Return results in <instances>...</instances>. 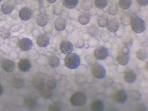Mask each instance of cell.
Instances as JSON below:
<instances>
[{"label":"cell","instance_id":"6da1fadb","mask_svg":"<svg viewBox=\"0 0 148 111\" xmlns=\"http://www.w3.org/2000/svg\"><path fill=\"white\" fill-rule=\"evenodd\" d=\"M130 23L132 29L135 33L140 34L145 30V22L138 16L134 15L132 16Z\"/></svg>","mask_w":148,"mask_h":111},{"label":"cell","instance_id":"7a4b0ae2","mask_svg":"<svg viewBox=\"0 0 148 111\" xmlns=\"http://www.w3.org/2000/svg\"><path fill=\"white\" fill-rule=\"evenodd\" d=\"M80 59L77 54L71 53L67 55L64 59L66 66L71 69H76L80 64Z\"/></svg>","mask_w":148,"mask_h":111},{"label":"cell","instance_id":"3957f363","mask_svg":"<svg viewBox=\"0 0 148 111\" xmlns=\"http://www.w3.org/2000/svg\"><path fill=\"white\" fill-rule=\"evenodd\" d=\"M71 101L74 106H83L86 103V95L82 92H77L72 95Z\"/></svg>","mask_w":148,"mask_h":111},{"label":"cell","instance_id":"277c9868","mask_svg":"<svg viewBox=\"0 0 148 111\" xmlns=\"http://www.w3.org/2000/svg\"><path fill=\"white\" fill-rule=\"evenodd\" d=\"M91 71L93 76L97 79H103L106 75L105 69L99 63L93 64L91 67Z\"/></svg>","mask_w":148,"mask_h":111},{"label":"cell","instance_id":"5b68a950","mask_svg":"<svg viewBox=\"0 0 148 111\" xmlns=\"http://www.w3.org/2000/svg\"><path fill=\"white\" fill-rule=\"evenodd\" d=\"M109 55V51L106 48L99 47L94 51V56L96 59L100 60H105Z\"/></svg>","mask_w":148,"mask_h":111},{"label":"cell","instance_id":"8992f818","mask_svg":"<svg viewBox=\"0 0 148 111\" xmlns=\"http://www.w3.org/2000/svg\"><path fill=\"white\" fill-rule=\"evenodd\" d=\"M14 2L12 0H10L8 1L5 2L2 4L1 7V10L5 14H10L14 9Z\"/></svg>","mask_w":148,"mask_h":111},{"label":"cell","instance_id":"52a82bcc","mask_svg":"<svg viewBox=\"0 0 148 111\" xmlns=\"http://www.w3.org/2000/svg\"><path fill=\"white\" fill-rule=\"evenodd\" d=\"M60 49L63 53L66 55L69 54L73 51V45L69 41H63L60 43Z\"/></svg>","mask_w":148,"mask_h":111},{"label":"cell","instance_id":"ba28073f","mask_svg":"<svg viewBox=\"0 0 148 111\" xmlns=\"http://www.w3.org/2000/svg\"><path fill=\"white\" fill-rule=\"evenodd\" d=\"M19 47L23 51L30 50L33 47V42L31 39L28 38H23L19 41Z\"/></svg>","mask_w":148,"mask_h":111},{"label":"cell","instance_id":"9c48e42d","mask_svg":"<svg viewBox=\"0 0 148 111\" xmlns=\"http://www.w3.org/2000/svg\"><path fill=\"white\" fill-rule=\"evenodd\" d=\"M32 14V9L27 7H25L21 8L20 10L19 16L22 21H27L31 19Z\"/></svg>","mask_w":148,"mask_h":111},{"label":"cell","instance_id":"30bf717a","mask_svg":"<svg viewBox=\"0 0 148 111\" xmlns=\"http://www.w3.org/2000/svg\"><path fill=\"white\" fill-rule=\"evenodd\" d=\"M50 42V37L46 34H42L39 36L37 39V43L38 46L40 47H47Z\"/></svg>","mask_w":148,"mask_h":111},{"label":"cell","instance_id":"8fae6325","mask_svg":"<svg viewBox=\"0 0 148 111\" xmlns=\"http://www.w3.org/2000/svg\"><path fill=\"white\" fill-rule=\"evenodd\" d=\"M1 66L5 71L7 72H12L14 70L15 63L12 60L4 59L1 62Z\"/></svg>","mask_w":148,"mask_h":111},{"label":"cell","instance_id":"7c38bea8","mask_svg":"<svg viewBox=\"0 0 148 111\" xmlns=\"http://www.w3.org/2000/svg\"><path fill=\"white\" fill-rule=\"evenodd\" d=\"M31 67L32 63L30 61L27 59H21L18 64L19 69L21 72H27L30 70Z\"/></svg>","mask_w":148,"mask_h":111},{"label":"cell","instance_id":"4fadbf2b","mask_svg":"<svg viewBox=\"0 0 148 111\" xmlns=\"http://www.w3.org/2000/svg\"><path fill=\"white\" fill-rule=\"evenodd\" d=\"M113 98L117 102L124 103L127 99V96L124 91L122 90H117L113 94Z\"/></svg>","mask_w":148,"mask_h":111},{"label":"cell","instance_id":"5bb4252c","mask_svg":"<svg viewBox=\"0 0 148 111\" xmlns=\"http://www.w3.org/2000/svg\"><path fill=\"white\" fill-rule=\"evenodd\" d=\"M33 85L34 88L37 90H42L45 88V79L42 77H37L34 79L33 81Z\"/></svg>","mask_w":148,"mask_h":111},{"label":"cell","instance_id":"9a60e30c","mask_svg":"<svg viewBox=\"0 0 148 111\" xmlns=\"http://www.w3.org/2000/svg\"><path fill=\"white\" fill-rule=\"evenodd\" d=\"M107 29L112 33H115L119 29V22L116 20H111L108 21L107 26Z\"/></svg>","mask_w":148,"mask_h":111},{"label":"cell","instance_id":"2e32d148","mask_svg":"<svg viewBox=\"0 0 148 111\" xmlns=\"http://www.w3.org/2000/svg\"><path fill=\"white\" fill-rule=\"evenodd\" d=\"M92 111H103L104 106L103 101L100 100H95L91 104Z\"/></svg>","mask_w":148,"mask_h":111},{"label":"cell","instance_id":"e0dca14e","mask_svg":"<svg viewBox=\"0 0 148 111\" xmlns=\"http://www.w3.org/2000/svg\"><path fill=\"white\" fill-rule=\"evenodd\" d=\"M66 26V22L64 18L61 17L57 18L55 21V28L58 31L64 30Z\"/></svg>","mask_w":148,"mask_h":111},{"label":"cell","instance_id":"ac0fdd59","mask_svg":"<svg viewBox=\"0 0 148 111\" xmlns=\"http://www.w3.org/2000/svg\"><path fill=\"white\" fill-rule=\"evenodd\" d=\"M136 79V74L131 70H128L125 73L124 79L126 82L131 83L135 82Z\"/></svg>","mask_w":148,"mask_h":111},{"label":"cell","instance_id":"d6986e66","mask_svg":"<svg viewBox=\"0 0 148 111\" xmlns=\"http://www.w3.org/2000/svg\"><path fill=\"white\" fill-rule=\"evenodd\" d=\"M91 16L88 12H84L78 17V21L82 25H86L90 22Z\"/></svg>","mask_w":148,"mask_h":111},{"label":"cell","instance_id":"ffe728a7","mask_svg":"<svg viewBox=\"0 0 148 111\" xmlns=\"http://www.w3.org/2000/svg\"><path fill=\"white\" fill-rule=\"evenodd\" d=\"M24 104L26 108L28 109H32L36 106L37 101L33 98L27 97L24 100Z\"/></svg>","mask_w":148,"mask_h":111},{"label":"cell","instance_id":"44dd1931","mask_svg":"<svg viewBox=\"0 0 148 111\" xmlns=\"http://www.w3.org/2000/svg\"><path fill=\"white\" fill-rule=\"evenodd\" d=\"M36 22L37 24L40 27H45L48 23V19L46 16L41 14L37 16Z\"/></svg>","mask_w":148,"mask_h":111},{"label":"cell","instance_id":"7402d4cb","mask_svg":"<svg viewBox=\"0 0 148 111\" xmlns=\"http://www.w3.org/2000/svg\"><path fill=\"white\" fill-rule=\"evenodd\" d=\"M130 58L128 55L123 54L121 53L117 57V61L119 64L122 66H124L128 64Z\"/></svg>","mask_w":148,"mask_h":111},{"label":"cell","instance_id":"603a6c76","mask_svg":"<svg viewBox=\"0 0 148 111\" xmlns=\"http://www.w3.org/2000/svg\"><path fill=\"white\" fill-rule=\"evenodd\" d=\"M63 106L60 101L53 102L48 107V111H62Z\"/></svg>","mask_w":148,"mask_h":111},{"label":"cell","instance_id":"cb8c5ba5","mask_svg":"<svg viewBox=\"0 0 148 111\" xmlns=\"http://www.w3.org/2000/svg\"><path fill=\"white\" fill-rule=\"evenodd\" d=\"M78 0H63V4L68 9L74 8L77 5Z\"/></svg>","mask_w":148,"mask_h":111},{"label":"cell","instance_id":"d4e9b609","mask_svg":"<svg viewBox=\"0 0 148 111\" xmlns=\"http://www.w3.org/2000/svg\"><path fill=\"white\" fill-rule=\"evenodd\" d=\"M49 64L52 67H58L60 64V59L56 56H51L49 58Z\"/></svg>","mask_w":148,"mask_h":111},{"label":"cell","instance_id":"484cf974","mask_svg":"<svg viewBox=\"0 0 148 111\" xmlns=\"http://www.w3.org/2000/svg\"><path fill=\"white\" fill-rule=\"evenodd\" d=\"M40 97L45 99H50L53 95V92L51 90L48 88L42 89L40 93Z\"/></svg>","mask_w":148,"mask_h":111},{"label":"cell","instance_id":"4316f807","mask_svg":"<svg viewBox=\"0 0 148 111\" xmlns=\"http://www.w3.org/2000/svg\"><path fill=\"white\" fill-rule=\"evenodd\" d=\"M0 35L5 39L9 38L11 35V29L5 26L1 27L0 28Z\"/></svg>","mask_w":148,"mask_h":111},{"label":"cell","instance_id":"83f0119b","mask_svg":"<svg viewBox=\"0 0 148 111\" xmlns=\"http://www.w3.org/2000/svg\"><path fill=\"white\" fill-rule=\"evenodd\" d=\"M132 2V0H119V4L122 9L127 10L130 8Z\"/></svg>","mask_w":148,"mask_h":111},{"label":"cell","instance_id":"f1b7e54d","mask_svg":"<svg viewBox=\"0 0 148 111\" xmlns=\"http://www.w3.org/2000/svg\"><path fill=\"white\" fill-rule=\"evenodd\" d=\"M24 80L21 78H15L13 80L12 85L16 88H20L24 86Z\"/></svg>","mask_w":148,"mask_h":111},{"label":"cell","instance_id":"f546056e","mask_svg":"<svg viewBox=\"0 0 148 111\" xmlns=\"http://www.w3.org/2000/svg\"><path fill=\"white\" fill-rule=\"evenodd\" d=\"M87 33L91 36H95L97 35L99 29L97 26L92 25L90 26L87 29Z\"/></svg>","mask_w":148,"mask_h":111},{"label":"cell","instance_id":"4dcf8cb0","mask_svg":"<svg viewBox=\"0 0 148 111\" xmlns=\"http://www.w3.org/2000/svg\"><path fill=\"white\" fill-rule=\"evenodd\" d=\"M137 57L140 60H144L147 57L148 53L145 49H140L137 53Z\"/></svg>","mask_w":148,"mask_h":111},{"label":"cell","instance_id":"1f68e13d","mask_svg":"<svg viewBox=\"0 0 148 111\" xmlns=\"http://www.w3.org/2000/svg\"><path fill=\"white\" fill-rule=\"evenodd\" d=\"M108 0H95V6L99 9H103L108 4Z\"/></svg>","mask_w":148,"mask_h":111},{"label":"cell","instance_id":"d6a6232c","mask_svg":"<svg viewBox=\"0 0 148 111\" xmlns=\"http://www.w3.org/2000/svg\"><path fill=\"white\" fill-rule=\"evenodd\" d=\"M47 88L51 90H53L56 88L57 86V82L56 80L53 78H51L47 80Z\"/></svg>","mask_w":148,"mask_h":111},{"label":"cell","instance_id":"836d02e7","mask_svg":"<svg viewBox=\"0 0 148 111\" xmlns=\"http://www.w3.org/2000/svg\"><path fill=\"white\" fill-rule=\"evenodd\" d=\"M141 95L140 92L137 90H132L130 94V97L133 101H138L140 99Z\"/></svg>","mask_w":148,"mask_h":111},{"label":"cell","instance_id":"e575fe53","mask_svg":"<svg viewBox=\"0 0 148 111\" xmlns=\"http://www.w3.org/2000/svg\"><path fill=\"white\" fill-rule=\"evenodd\" d=\"M133 41V40L131 37L129 36H127L123 38L122 42L125 47H129L132 45Z\"/></svg>","mask_w":148,"mask_h":111},{"label":"cell","instance_id":"d590c367","mask_svg":"<svg viewBox=\"0 0 148 111\" xmlns=\"http://www.w3.org/2000/svg\"><path fill=\"white\" fill-rule=\"evenodd\" d=\"M108 20L105 17H100L98 20L99 26L101 27H104L107 26Z\"/></svg>","mask_w":148,"mask_h":111},{"label":"cell","instance_id":"8d00e7d4","mask_svg":"<svg viewBox=\"0 0 148 111\" xmlns=\"http://www.w3.org/2000/svg\"><path fill=\"white\" fill-rule=\"evenodd\" d=\"M135 111H147L146 106L143 103H139L135 107Z\"/></svg>","mask_w":148,"mask_h":111},{"label":"cell","instance_id":"74e56055","mask_svg":"<svg viewBox=\"0 0 148 111\" xmlns=\"http://www.w3.org/2000/svg\"><path fill=\"white\" fill-rule=\"evenodd\" d=\"M62 7L59 5H56L53 8V14L56 15L61 14L62 12Z\"/></svg>","mask_w":148,"mask_h":111},{"label":"cell","instance_id":"f35d334b","mask_svg":"<svg viewBox=\"0 0 148 111\" xmlns=\"http://www.w3.org/2000/svg\"><path fill=\"white\" fill-rule=\"evenodd\" d=\"M118 12V8L116 5H113L110 7V10H109V13L110 14L116 15L117 14Z\"/></svg>","mask_w":148,"mask_h":111},{"label":"cell","instance_id":"ab89813d","mask_svg":"<svg viewBox=\"0 0 148 111\" xmlns=\"http://www.w3.org/2000/svg\"><path fill=\"white\" fill-rule=\"evenodd\" d=\"M20 27L18 24H14L11 27L10 29L13 32H17L19 31Z\"/></svg>","mask_w":148,"mask_h":111},{"label":"cell","instance_id":"60d3db41","mask_svg":"<svg viewBox=\"0 0 148 111\" xmlns=\"http://www.w3.org/2000/svg\"><path fill=\"white\" fill-rule=\"evenodd\" d=\"M137 2L141 6H146L148 4V0H136Z\"/></svg>","mask_w":148,"mask_h":111},{"label":"cell","instance_id":"b9f144b4","mask_svg":"<svg viewBox=\"0 0 148 111\" xmlns=\"http://www.w3.org/2000/svg\"><path fill=\"white\" fill-rule=\"evenodd\" d=\"M130 52V49L128 47H124L122 49V53L123 54L128 55Z\"/></svg>","mask_w":148,"mask_h":111},{"label":"cell","instance_id":"7bdbcfd3","mask_svg":"<svg viewBox=\"0 0 148 111\" xmlns=\"http://www.w3.org/2000/svg\"><path fill=\"white\" fill-rule=\"evenodd\" d=\"M106 111H118L117 109L114 107H110L106 109Z\"/></svg>","mask_w":148,"mask_h":111},{"label":"cell","instance_id":"ee69618b","mask_svg":"<svg viewBox=\"0 0 148 111\" xmlns=\"http://www.w3.org/2000/svg\"><path fill=\"white\" fill-rule=\"evenodd\" d=\"M57 0H47V2L49 3H55Z\"/></svg>","mask_w":148,"mask_h":111},{"label":"cell","instance_id":"f6af8a7d","mask_svg":"<svg viewBox=\"0 0 148 111\" xmlns=\"http://www.w3.org/2000/svg\"><path fill=\"white\" fill-rule=\"evenodd\" d=\"M2 92H3V88L1 85L0 84V96L1 95Z\"/></svg>","mask_w":148,"mask_h":111},{"label":"cell","instance_id":"bcb514c9","mask_svg":"<svg viewBox=\"0 0 148 111\" xmlns=\"http://www.w3.org/2000/svg\"><path fill=\"white\" fill-rule=\"evenodd\" d=\"M79 111H87L86 110H85V109H81V110H79Z\"/></svg>","mask_w":148,"mask_h":111},{"label":"cell","instance_id":"7dc6e473","mask_svg":"<svg viewBox=\"0 0 148 111\" xmlns=\"http://www.w3.org/2000/svg\"><path fill=\"white\" fill-rule=\"evenodd\" d=\"M3 1V0H0V2H2Z\"/></svg>","mask_w":148,"mask_h":111}]
</instances>
